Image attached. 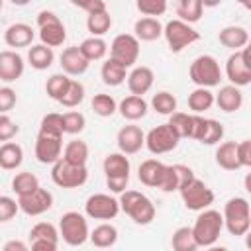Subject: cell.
<instances>
[{
    "label": "cell",
    "instance_id": "f35d334b",
    "mask_svg": "<svg viewBox=\"0 0 251 251\" xmlns=\"http://www.w3.org/2000/svg\"><path fill=\"white\" fill-rule=\"evenodd\" d=\"M86 27L92 33V37H102L112 27V16L108 12L90 14V16H86Z\"/></svg>",
    "mask_w": 251,
    "mask_h": 251
},
{
    "label": "cell",
    "instance_id": "681fc988",
    "mask_svg": "<svg viewBox=\"0 0 251 251\" xmlns=\"http://www.w3.org/2000/svg\"><path fill=\"white\" fill-rule=\"evenodd\" d=\"M20 206H18V200H14L12 196H4L0 194V224H6L10 220L16 218Z\"/></svg>",
    "mask_w": 251,
    "mask_h": 251
},
{
    "label": "cell",
    "instance_id": "7a4b0ae2",
    "mask_svg": "<svg viewBox=\"0 0 251 251\" xmlns=\"http://www.w3.org/2000/svg\"><path fill=\"white\" fill-rule=\"evenodd\" d=\"M224 226L226 229L235 235V237H241L249 231L251 227V208H249V202L247 198L243 196H233L229 198L226 204H224Z\"/></svg>",
    "mask_w": 251,
    "mask_h": 251
},
{
    "label": "cell",
    "instance_id": "277c9868",
    "mask_svg": "<svg viewBox=\"0 0 251 251\" xmlns=\"http://www.w3.org/2000/svg\"><path fill=\"white\" fill-rule=\"evenodd\" d=\"M190 80L196 84V88H212L218 86L222 80V69L216 57L212 55H200L190 63Z\"/></svg>",
    "mask_w": 251,
    "mask_h": 251
},
{
    "label": "cell",
    "instance_id": "6125c7cd",
    "mask_svg": "<svg viewBox=\"0 0 251 251\" xmlns=\"http://www.w3.org/2000/svg\"><path fill=\"white\" fill-rule=\"evenodd\" d=\"M2 4H4V2H2V0H0V10H2Z\"/></svg>",
    "mask_w": 251,
    "mask_h": 251
},
{
    "label": "cell",
    "instance_id": "d4e9b609",
    "mask_svg": "<svg viewBox=\"0 0 251 251\" xmlns=\"http://www.w3.org/2000/svg\"><path fill=\"white\" fill-rule=\"evenodd\" d=\"M147 108H149V104H147V102H145L141 96H133V94L126 96V98H124V100L118 104L120 114H122L126 120H129V122H135V120L145 118Z\"/></svg>",
    "mask_w": 251,
    "mask_h": 251
},
{
    "label": "cell",
    "instance_id": "ffe728a7",
    "mask_svg": "<svg viewBox=\"0 0 251 251\" xmlns=\"http://www.w3.org/2000/svg\"><path fill=\"white\" fill-rule=\"evenodd\" d=\"M214 104H218V108L222 112H226V114L237 112L243 106V92L233 84L222 86L220 92L214 94Z\"/></svg>",
    "mask_w": 251,
    "mask_h": 251
},
{
    "label": "cell",
    "instance_id": "5bb4252c",
    "mask_svg": "<svg viewBox=\"0 0 251 251\" xmlns=\"http://www.w3.org/2000/svg\"><path fill=\"white\" fill-rule=\"evenodd\" d=\"M18 206L27 216H41L47 210H51V206H53V194L47 188H41L39 186L35 192L18 198Z\"/></svg>",
    "mask_w": 251,
    "mask_h": 251
},
{
    "label": "cell",
    "instance_id": "e0dca14e",
    "mask_svg": "<svg viewBox=\"0 0 251 251\" xmlns=\"http://www.w3.org/2000/svg\"><path fill=\"white\" fill-rule=\"evenodd\" d=\"M59 65L63 69V73L67 76H78L82 73H86L88 69V61L82 57V53L78 51V45H73V47H67L61 57H59Z\"/></svg>",
    "mask_w": 251,
    "mask_h": 251
},
{
    "label": "cell",
    "instance_id": "74e56055",
    "mask_svg": "<svg viewBox=\"0 0 251 251\" xmlns=\"http://www.w3.org/2000/svg\"><path fill=\"white\" fill-rule=\"evenodd\" d=\"M151 108L161 114V116H171L176 112V98L175 94H171L169 90H161L157 94H153L151 98Z\"/></svg>",
    "mask_w": 251,
    "mask_h": 251
},
{
    "label": "cell",
    "instance_id": "4316f807",
    "mask_svg": "<svg viewBox=\"0 0 251 251\" xmlns=\"http://www.w3.org/2000/svg\"><path fill=\"white\" fill-rule=\"evenodd\" d=\"M39 39H41V45L53 49V47H59L65 43L67 39V29L63 25V22H55V24H47V25H41L39 27Z\"/></svg>",
    "mask_w": 251,
    "mask_h": 251
},
{
    "label": "cell",
    "instance_id": "7c38bea8",
    "mask_svg": "<svg viewBox=\"0 0 251 251\" xmlns=\"http://www.w3.org/2000/svg\"><path fill=\"white\" fill-rule=\"evenodd\" d=\"M84 212L92 220H104L106 222V220H114L120 214V204H118V198L104 194V192H98V194L88 196V200L84 202Z\"/></svg>",
    "mask_w": 251,
    "mask_h": 251
},
{
    "label": "cell",
    "instance_id": "2e32d148",
    "mask_svg": "<svg viewBox=\"0 0 251 251\" xmlns=\"http://www.w3.org/2000/svg\"><path fill=\"white\" fill-rule=\"evenodd\" d=\"M24 75V59L12 49L0 51V80L14 82Z\"/></svg>",
    "mask_w": 251,
    "mask_h": 251
},
{
    "label": "cell",
    "instance_id": "3957f363",
    "mask_svg": "<svg viewBox=\"0 0 251 251\" xmlns=\"http://www.w3.org/2000/svg\"><path fill=\"white\" fill-rule=\"evenodd\" d=\"M190 229L198 247H212L220 239V233L224 229V218L218 210H202Z\"/></svg>",
    "mask_w": 251,
    "mask_h": 251
},
{
    "label": "cell",
    "instance_id": "7402d4cb",
    "mask_svg": "<svg viewBox=\"0 0 251 251\" xmlns=\"http://www.w3.org/2000/svg\"><path fill=\"white\" fill-rule=\"evenodd\" d=\"M106 178H129V159L124 153H108L102 163Z\"/></svg>",
    "mask_w": 251,
    "mask_h": 251
},
{
    "label": "cell",
    "instance_id": "8d00e7d4",
    "mask_svg": "<svg viewBox=\"0 0 251 251\" xmlns=\"http://www.w3.org/2000/svg\"><path fill=\"white\" fill-rule=\"evenodd\" d=\"M175 133L182 139V137H190L192 139V127H194V114H184V112H175L169 116L167 122Z\"/></svg>",
    "mask_w": 251,
    "mask_h": 251
},
{
    "label": "cell",
    "instance_id": "d6986e66",
    "mask_svg": "<svg viewBox=\"0 0 251 251\" xmlns=\"http://www.w3.org/2000/svg\"><path fill=\"white\" fill-rule=\"evenodd\" d=\"M165 169H167L165 163H161L157 159H147L139 165L137 178L141 180V184H145L149 188H159L161 180H163V175H165Z\"/></svg>",
    "mask_w": 251,
    "mask_h": 251
},
{
    "label": "cell",
    "instance_id": "ab89813d",
    "mask_svg": "<svg viewBox=\"0 0 251 251\" xmlns=\"http://www.w3.org/2000/svg\"><path fill=\"white\" fill-rule=\"evenodd\" d=\"M171 245H173V251H196L198 249V245L192 237V229L188 226H182L173 233Z\"/></svg>",
    "mask_w": 251,
    "mask_h": 251
},
{
    "label": "cell",
    "instance_id": "816d5d0a",
    "mask_svg": "<svg viewBox=\"0 0 251 251\" xmlns=\"http://www.w3.org/2000/svg\"><path fill=\"white\" fill-rule=\"evenodd\" d=\"M16 90L10 86H2L0 88V114H8L14 106H16Z\"/></svg>",
    "mask_w": 251,
    "mask_h": 251
},
{
    "label": "cell",
    "instance_id": "f5cc1de1",
    "mask_svg": "<svg viewBox=\"0 0 251 251\" xmlns=\"http://www.w3.org/2000/svg\"><path fill=\"white\" fill-rule=\"evenodd\" d=\"M75 6H78L80 10H84L88 16H90V14L108 12V8H106V2H104V0H86V2H75Z\"/></svg>",
    "mask_w": 251,
    "mask_h": 251
},
{
    "label": "cell",
    "instance_id": "f546056e",
    "mask_svg": "<svg viewBox=\"0 0 251 251\" xmlns=\"http://www.w3.org/2000/svg\"><path fill=\"white\" fill-rule=\"evenodd\" d=\"M88 239H90L92 245L98 247V249H110V247L118 241V229H116L112 224H106V222H104V224L96 226V227L90 231Z\"/></svg>",
    "mask_w": 251,
    "mask_h": 251
},
{
    "label": "cell",
    "instance_id": "30bf717a",
    "mask_svg": "<svg viewBox=\"0 0 251 251\" xmlns=\"http://www.w3.org/2000/svg\"><path fill=\"white\" fill-rule=\"evenodd\" d=\"M226 76L233 86H247L251 82V65H249V49L233 51L226 61Z\"/></svg>",
    "mask_w": 251,
    "mask_h": 251
},
{
    "label": "cell",
    "instance_id": "603a6c76",
    "mask_svg": "<svg viewBox=\"0 0 251 251\" xmlns=\"http://www.w3.org/2000/svg\"><path fill=\"white\" fill-rule=\"evenodd\" d=\"M218 39L224 47L233 49V51H241L249 41V33L241 25H226L224 29H220Z\"/></svg>",
    "mask_w": 251,
    "mask_h": 251
},
{
    "label": "cell",
    "instance_id": "f6af8a7d",
    "mask_svg": "<svg viewBox=\"0 0 251 251\" xmlns=\"http://www.w3.org/2000/svg\"><path fill=\"white\" fill-rule=\"evenodd\" d=\"M86 126V120L80 112H65L63 114V133H69V135H76L84 129Z\"/></svg>",
    "mask_w": 251,
    "mask_h": 251
},
{
    "label": "cell",
    "instance_id": "ac0fdd59",
    "mask_svg": "<svg viewBox=\"0 0 251 251\" xmlns=\"http://www.w3.org/2000/svg\"><path fill=\"white\" fill-rule=\"evenodd\" d=\"M153 82H155V75H153V71H151L149 67H145V65L135 67V69L127 75V88H129V92H131L133 96H141V98H143V94H147V92L151 90Z\"/></svg>",
    "mask_w": 251,
    "mask_h": 251
},
{
    "label": "cell",
    "instance_id": "8fae6325",
    "mask_svg": "<svg viewBox=\"0 0 251 251\" xmlns=\"http://www.w3.org/2000/svg\"><path fill=\"white\" fill-rule=\"evenodd\" d=\"M178 141H180V137L175 133V129L169 124H161L145 135V147L153 155H165V153L176 149Z\"/></svg>",
    "mask_w": 251,
    "mask_h": 251
},
{
    "label": "cell",
    "instance_id": "e575fe53",
    "mask_svg": "<svg viewBox=\"0 0 251 251\" xmlns=\"http://www.w3.org/2000/svg\"><path fill=\"white\" fill-rule=\"evenodd\" d=\"M214 106V92L210 88H194L188 94V108L192 110V114H202L206 110H210Z\"/></svg>",
    "mask_w": 251,
    "mask_h": 251
},
{
    "label": "cell",
    "instance_id": "5b68a950",
    "mask_svg": "<svg viewBox=\"0 0 251 251\" xmlns=\"http://www.w3.org/2000/svg\"><path fill=\"white\" fill-rule=\"evenodd\" d=\"M90 235L88 222L78 212H65L59 220V239H63L71 247H78L86 243Z\"/></svg>",
    "mask_w": 251,
    "mask_h": 251
},
{
    "label": "cell",
    "instance_id": "4fadbf2b",
    "mask_svg": "<svg viewBox=\"0 0 251 251\" xmlns=\"http://www.w3.org/2000/svg\"><path fill=\"white\" fill-rule=\"evenodd\" d=\"M63 155V137L61 135H49V133H37L35 139V157L43 165H55Z\"/></svg>",
    "mask_w": 251,
    "mask_h": 251
},
{
    "label": "cell",
    "instance_id": "f907efd6",
    "mask_svg": "<svg viewBox=\"0 0 251 251\" xmlns=\"http://www.w3.org/2000/svg\"><path fill=\"white\" fill-rule=\"evenodd\" d=\"M18 131H20L18 124L8 114H0V141H4V143L12 141Z\"/></svg>",
    "mask_w": 251,
    "mask_h": 251
},
{
    "label": "cell",
    "instance_id": "db71d44e",
    "mask_svg": "<svg viewBox=\"0 0 251 251\" xmlns=\"http://www.w3.org/2000/svg\"><path fill=\"white\" fill-rule=\"evenodd\" d=\"M237 161L239 167H251V141L243 139L241 143H237Z\"/></svg>",
    "mask_w": 251,
    "mask_h": 251
},
{
    "label": "cell",
    "instance_id": "83f0119b",
    "mask_svg": "<svg viewBox=\"0 0 251 251\" xmlns=\"http://www.w3.org/2000/svg\"><path fill=\"white\" fill-rule=\"evenodd\" d=\"M61 159L71 163V165H76V167H86V161H88V145H86V141H82V139L69 141L65 145V149H63Z\"/></svg>",
    "mask_w": 251,
    "mask_h": 251
},
{
    "label": "cell",
    "instance_id": "f1b7e54d",
    "mask_svg": "<svg viewBox=\"0 0 251 251\" xmlns=\"http://www.w3.org/2000/svg\"><path fill=\"white\" fill-rule=\"evenodd\" d=\"M216 163L224 171H237L239 161H237V143L235 141H224L216 149Z\"/></svg>",
    "mask_w": 251,
    "mask_h": 251
},
{
    "label": "cell",
    "instance_id": "cb8c5ba5",
    "mask_svg": "<svg viewBox=\"0 0 251 251\" xmlns=\"http://www.w3.org/2000/svg\"><path fill=\"white\" fill-rule=\"evenodd\" d=\"M163 35V25L157 18H139L133 25V37L137 41H155Z\"/></svg>",
    "mask_w": 251,
    "mask_h": 251
},
{
    "label": "cell",
    "instance_id": "44dd1931",
    "mask_svg": "<svg viewBox=\"0 0 251 251\" xmlns=\"http://www.w3.org/2000/svg\"><path fill=\"white\" fill-rule=\"evenodd\" d=\"M35 33L31 29V25L27 24H12L6 31H4V41L8 47H14V49H22V47H29L31 41H33Z\"/></svg>",
    "mask_w": 251,
    "mask_h": 251
},
{
    "label": "cell",
    "instance_id": "6da1fadb",
    "mask_svg": "<svg viewBox=\"0 0 251 251\" xmlns=\"http://www.w3.org/2000/svg\"><path fill=\"white\" fill-rule=\"evenodd\" d=\"M118 204L120 210L126 212L139 226H147L155 220V204L139 190H124L118 198Z\"/></svg>",
    "mask_w": 251,
    "mask_h": 251
},
{
    "label": "cell",
    "instance_id": "8992f818",
    "mask_svg": "<svg viewBox=\"0 0 251 251\" xmlns=\"http://www.w3.org/2000/svg\"><path fill=\"white\" fill-rule=\"evenodd\" d=\"M163 35H165L167 45H169V49L173 53H180L184 47H188V45H192V43H196L200 39V33L192 25H188V24H184L180 20L167 22L163 25Z\"/></svg>",
    "mask_w": 251,
    "mask_h": 251
},
{
    "label": "cell",
    "instance_id": "836d02e7",
    "mask_svg": "<svg viewBox=\"0 0 251 251\" xmlns=\"http://www.w3.org/2000/svg\"><path fill=\"white\" fill-rule=\"evenodd\" d=\"M100 76H102V82L108 84V86H120L126 78H127V69L122 67L120 63L108 59L102 69H100Z\"/></svg>",
    "mask_w": 251,
    "mask_h": 251
},
{
    "label": "cell",
    "instance_id": "ee69618b",
    "mask_svg": "<svg viewBox=\"0 0 251 251\" xmlns=\"http://www.w3.org/2000/svg\"><path fill=\"white\" fill-rule=\"evenodd\" d=\"M82 100H84V86H82V82L71 78V84H69L65 96L59 100V104L65 106V108H75V106H78Z\"/></svg>",
    "mask_w": 251,
    "mask_h": 251
},
{
    "label": "cell",
    "instance_id": "94428289",
    "mask_svg": "<svg viewBox=\"0 0 251 251\" xmlns=\"http://www.w3.org/2000/svg\"><path fill=\"white\" fill-rule=\"evenodd\" d=\"M206 251H227V247H222V245H212V247H208Z\"/></svg>",
    "mask_w": 251,
    "mask_h": 251
},
{
    "label": "cell",
    "instance_id": "52a82bcc",
    "mask_svg": "<svg viewBox=\"0 0 251 251\" xmlns=\"http://www.w3.org/2000/svg\"><path fill=\"white\" fill-rule=\"evenodd\" d=\"M180 198L184 202V206L192 212H202L208 210L214 204V190L208 188V184L200 178H192L188 184H184L180 190Z\"/></svg>",
    "mask_w": 251,
    "mask_h": 251
},
{
    "label": "cell",
    "instance_id": "11a10c76",
    "mask_svg": "<svg viewBox=\"0 0 251 251\" xmlns=\"http://www.w3.org/2000/svg\"><path fill=\"white\" fill-rule=\"evenodd\" d=\"M173 169H175V175H176L178 190H180L184 184H188V182L194 178V173H192V169H190V167H186V165H173Z\"/></svg>",
    "mask_w": 251,
    "mask_h": 251
},
{
    "label": "cell",
    "instance_id": "c3c4849f",
    "mask_svg": "<svg viewBox=\"0 0 251 251\" xmlns=\"http://www.w3.org/2000/svg\"><path fill=\"white\" fill-rule=\"evenodd\" d=\"M135 6H137V10H139L145 18L163 16V14L167 12V2H165V0H137Z\"/></svg>",
    "mask_w": 251,
    "mask_h": 251
},
{
    "label": "cell",
    "instance_id": "7bdbcfd3",
    "mask_svg": "<svg viewBox=\"0 0 251 251\" xmlns=\"http://www.w3.org/2000/svg\"><path fill=\"white\" fill-rule=\"evenodd\" d=\"M37 239H45V241H55L59 243V229L49 224V222H39L31 227L29 231V241H37Z\"/></svg>",
    "mask_w": 251,
    "mask_h": 251
},
{
    "label": "cell",
    "instance_id": "484cf974",
    "mask_svg": "<svg viewBox=\"0 0 251 251\" xmlns=\"http://www.w3.org/2000/svg\"><path fill=\"white\" fill-rule=\"evenodd\" d=\"M24 161V149L16 141H6L0 145V169L16 171Z\"/></svg>",
    "mask_w": 251,
    "mask_h": 251
},
{
    "label": "cell",
    "instance_id": "4dcf8cb0",
    "mask_svg": "<svg viewBox=\"0 0 251 251\" xmlns=\"http://www.w3.org/2000/svg\"><path fill=\"white\" fill-rule=\"evenodd\" d=\"M27 61L35 71H45V69H49L53 65L55 53H53V49H49V47H45L41 43L39 45H31L29 51H27Z\"/></svg>",
    "mask_w": 251,
    "mask_h": 251
},
{
    "label": "cell",
    "instance_id": "9c48e42d",
    "mask_svg": "<svg viewBox=\"0 0 251 251\" xmlns=\"http://www.w3.org/2000/svg\"><path fill=\"white\" fill-rule=\"evenodd\" d=\"M51 178L61 188H78L86 182L88 169L86 167H76V165H71V163L59 159L51 169Z\"/></svg>",
    "mask_w": 251,
    "mask_h": 251
},
{
    "label": "cell",
    "instance_id": "9f6ffc18",
    "mask_svg": "<svg viewBox=\"0 0 251 251\" xmlns=\"http://www.w3.org/2000/svg\"><path fill=\"white\" fill-rule=\"evenodd\" d=\"M127 182L129 178H106V186L114 194H122L124 190H127Z\"/></svg>",
    "mask_w": 251,
    "mask_h": 251
},
{
    "label": "cell",
    "instance_id": "7dc6e473",
    "mask_svg": "<svg viewBox=\"0 0 251 251\" xmlns=\"http://www.w3.org/2000/svg\"><path fill=\"white\" fill-rule=\"evenodd\" d=\"M222 137H224V126L218 120L206 118V129H204V135H202L200 143H204V145H216V143L222 141Z\"/></svg>",
    "mask_w": 251,
    "mask_h": 251
},
{
    "label": "cell",
    "instance_id": "91938a15",
    "mask_svg": "<svg viewBox=\"0 0 251 251\" xmlns=\"http://www.w3.org/2000/svg\"><path fill=\"white\" fill-rule=\"evenodd\" d=\"M2 251H29V247H27V243L22 241V239H10V241L4 243Z\"/></svg>",
    "mask_w": 251,
    "mask_h": 251
},
{
    "label": "cell",
    "instance_id": "6f0895ef",
    "mask_svg": "<svg viewBox=\"0 0 251 251\" xmlns=\"http://www.w3.org/2000/svg\"><path fill=\"white\" fill-rule=\"evenodd\" d=\"M29 251H59V243H55V241H45V239H37V241H31Z\"/></svg>",
    "mask_w": 251,
    "mask_h": 251
},
{
    "label": "cell",
    "instance_id": "d6a6232c",
    "mask_svg": "<svg viewBox=\"0 0 251 251\" xmlns=\"http://www.w3.org/2000/svg\"><path fill=\"white\" fill-rule=\"evenodd\" d=\"M78 51L82 53V57L90 63V61H100L104 59V55L108 53V43L102 39V37H86L80 45H78Z\"/></svg>",
    "mask_w": 251,
    "mask_h": 251
},
{
    "label": "cell",
    "instance_id": "680465c9",
    "mask_svg": "<svg viewBox=\"0 0 251 251\" xmlns=\"http://www.w3.org/2000/svg\"><path fill=\"white\" fill-rule=\"evenodd\" d=\"M55 22H59V16L55 12H51V10H41L37 14V25L39 27L41 25H47V24H55Z\"/></svg>",
    "mask_w": 251,
    "mask_h": 251
},
{
    "label": "cell",
    "instance_id": "9a60e30c",
    "mask_svg": "<svg viewBox=\"0 0 251 251\" xmlns=\"http://www.w3.org/2000/svg\"><path fill=\"white\" fill-rule=\"evenodd\" d=\"M116 141H118L120 153H124V155H133V153H137V151L145 145V133L141 131L139 126L129 124V126H124V127L118 131Z\"/></svg>",
    "mask_w": 251,
    "mask_h": 251
},
{
    "label": "cell",
    "instance_id": "b9f144b4",
    "mask_svg": "<svg viewBox=\"0 0 251 251\" xmlns=\"http://www.w3.org/2000/svg\"><path fill=\"white\" fill-rule=\"evenodd\" d=\"M92 110L96 116L100 118H110L114 116V112L118 110V102L114 100V96L110 94H96L92 98Z\"/></svg>",
    "mask_w": 251,
    "mask_h": 251
},
{
    "label": "cell",
    "instance_id": "ba28073f",
    "mask_svg": "<svg viewBox=\"0 0 251 251\" xmlns=\"http://www.w3.org/2000/svg\"><path fill=\"white\" fill-rule=\"evenodd\" d=\"M110 59L120 63L122 67L129 69L139 59V41L133 37V33H120L114 37L110 45Z\"/></svg>",
    "mask_w": 251,
    "mask_h": 251
},
{
    "label": "cell",
    "instance_id": "60d3db41",
    "mask_svg": "<svg viewBox=\"0 0 251 251\" xmlns=\"http://www.w3.org/2000/svg\"><path fill=\"white\" fill-rule=\"evenodd\" d=\"M69 84H71V78H69L65 73H57V75H51V76L47 78V82H45V90H47L49 98H53V100L59 102V100L65 96Z\"/></svg>",
    "mask_w": 251,
    "mask_h": 251
},
{
    "label": "cell",
    "instance_id": "bcb514c9",
    "mask_svg": "<svg viewBox=\"0 0 251 251\" xmlns=\"http://www.w3.org/2000/svg\"><path fill=\"white\" fill-rule=\"evenodd\" d=\"M39 131H41V133H49V135H61V137H63V114H57V112L45 114V116L41 118Z\"/></svg>",
    "mask_w": 251,
    "mask_h": 251
},
{
    "label": "cell",
    "instance_id": "d590c367",
    "mask_svg": "<svg viewBox=\"0 0 251 251\" xmlns=\"http://www.w3.org/2000/svg\"><path fill=\"white\" fill-rule=\"evenodd\" d=\"M37 188H39V180H37V176H35L33 173H29V171H22V173H18V175L12 178V190L18 194V198L35 192Z\"/></svg>",
    "mask_w": 251,
    "mask_h": 251
},
{
    "label": "cell",
    "instance_id": "1f68e13d",
    "mask_svg": "<svg viewBox=\"0 0 251 251\" xmlns=\"http://www.w3.org/2000/svg\"><path fill=\"white\" fill-rule=\"evenodd\" d=\"M202 12H204V4L200 0H180L176 4V16H178L176 20H180L188 25L200 22Z\"/></svg>",
    "mask_w": 251,
    "mask_h": 251
}]
</instances>
